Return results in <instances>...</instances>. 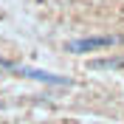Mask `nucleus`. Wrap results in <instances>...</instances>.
I'll use <instances>...</instances> for the list:
<instances>
[{
  "label": "nucleus",
  "instance_id": "1",
  "mask_svg": "<svg viewBox=\"0 0 124 124\" xmlns=\"http://www.w3.org/2000/svg\"><path fill=\"white\" fill-rule=\"evenodd\" d=\"M118 39L116 37H87V39H76V42H70L68 51H76V54H82V51H93V48H107V45H116Z\"/></svg>",
  "mask_w": 124,
  "mask_h": 124
},
{
  "label": "nucleus",
  "instance_id": "2",
  "mask_svg": "<svg viewBox=\"0 0 124 124\" xmlns=\"http://www.w3.org/2000/svg\"><path fill=\"white\" fill-rule=\"evenodd\" d=\"M23 73H25V76H31V79H39V82H54V85H70L68 79H62V76H54V73H45V70H34V68H25Z\"/></svg>",
  "mask_w": 124,
  "mask_h": 124
},
{
  "label": "nucleus",
  "instance_id": "3",
  "mask_svg": "<svg viewBox=\"0 0 124 124\" xmlns=\"http://www.w3.org/2000/svg\"><path fill=\"white\" fill-rule=\"evenodd\" d=\"M93 68H124V56H121V59H101V62H93Z\"/></svg>",
  "mask_w": 124,
  "mask_h": 124
}]
</instances>
